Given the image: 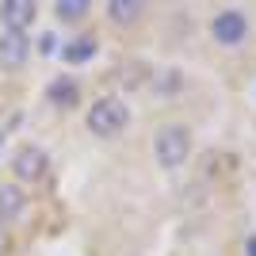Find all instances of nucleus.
<instances>
[{
	"mask_svg": "<svg viewBox=\"0 0 256 256\" xmlns=\"http://www.w3.org/2000/svg\"><path fill=\"white\" fill-rule=\"evenodd\" d=\"M42 54H54V34H42Z\"/></svg>",
	"mask_w": 256,
	"mask_h": 256,
	"instance_id": "nucleus-13",
	"label": "nucleus"
},
{
	"mask_svg": "<svg viewBox=\"0 0 256 256\" xmlns=\"http://www.w3.org/2000/svg\"><path fill=\"white\" fill-rule=\"evenodd\" d=\"M153 153H157V164L160 168H184V160L192 157V134L188 126L172 122V126H160L157 130V142H153Z\"/></svg>",
	"mask_w": 256,
	"mask_h": 256,
	"instance_id": "nucleus-2",
	"label": "nucleus"
},
{
	"mask_svg": "<svg viewBox=\"0 0 256 256\" xmlns=\"http://www.w3.org/2000/svg\"><path fill=\"white\" fill-rule=\"evenodd\" d=\"M54 12H58V20H62V23H76V20H84V16H88V4H84V0H58Z\"/></svg>",
	"mask_w": 256,
	"mask_h": 256,
	"instance_id": "nucleus-11",
	"label": "nucleus"
},
{
	"mask_svg": "<svg viewBox=\"0 0 256 256\" xmlns=\"http://www.w3.org/2000/svg\"><path fill=\"white\" fill-rule=\"evenodd\" d=\"M46 153L38 150V146H20L16 150V157H12V172H16V180L23 184H38L46 176Z\"/></svg>",
	"mask_w": 256,
	"mask_h": 256,
	"instance_id": "nucleus-4",
	"label": "nucleus"
},
{
	"mask_svg": "<svg viewBox=\"0 0 256 256\" xmlns=\"http://www.w3.org/2000/svg\"><path fill=\"white\" fill-rule=\"evenodd\" d=\"M142 12H146V4H138V0H107V20L115 27H134Z\"/></svg>",
	"mask_w": 256,
	"mask_h": 256,
	"instance_id": "nucleus-8",
	"label": "nucleus"
},
{
	"mask_svg": "<svg viewBox=\"0 0 256 256\" xmlns=\"http://www.w3.org/2000/svg\"><path fill=\"white\" fill-rule=\"evenodd\" d=\"M62 58H65V65H84V62H92V58H96V38H92V34H80V38H73V42H65Z\"/></svg>",
	"mask_w": 256,
	"mask_h": 256,
	"instance_id": "nucleus-10",
	"label": "nucleus"
},
{
	"mask_svg": "<svg viewBox=\"0 0 256 256\" xmlns=\"http://www.w3.org/2000/svg\"><path fill=\"white\" fill-rule=\"evenodd\" d=\"M27 54H31L27 34H16V31L0 34V65H4V69H20V65L27 62Z\"/></svg>",
	"mask_w": 256,
	"mask_h": 256,
	"instance_id": "nucleus-6",
	"label": "nucleus"
},
{
	"mask_svg": "<svg viewBox=\"0 0 256 256\" xmlns=\"http://www.w3.org/2000/svg\"><path fill=\"white\" fill-rule=\"evenodd\" d=\"M84 122H88V130H92L96 138H115V134L126 130L130 111H126V104H122L118 96H100L96 104L88 107Z\"/></svg>",
	"mask_w": 256,
	"mask_h": 256,
	"instance_id": "nucleus-1",
	"label": "nucleus"
},
{
	"mask_svg": "<svg viewBox=\"0 0 256 256\" xmlns=\"http://www.w3.org/2000/svg\"><path fill=\"white\" fill-rule=\"evenodd\" d=\"M8 252V230H4V226H0V256Z\"/></svg>",
	"mask_w": 256,
	"mask_h": 256,
	"instance_id": "nucleus-12",
	"label": "nucleus"
},
{
	"mask_svg": "<svg viewBox=\"0 0 256 256\" xmlns=\"http://www.w3.org/2000/svg\"><path fill=\"white\" fill-rule=\"evenodd\" d=\"M23 206H27V199H23L20 184H0V226L12 222V218H20Z\"/></svg>",
	"mask_w": 256,
	"mask_h": 256,
	"instance_id": "nucleus-9",
	"label": "nucleus"
},
{
	"mask_svg": "<svg viewBox=\"0 0 256 256\" xmlns=\"http://www.w3.org/2000/svg\"><path fill=\"white\" fill-rule=\"evenodd\" d=\"M46 100H50L54 107H62V111H69V107L80 104V84H76L73 76H58L50 88H46Z\"/></svg>",
	"mask_w": 256,
	"mask_h": 256,
	"instance_id": "nucleus-7",
	"label": "nucleus"
},
{
	"mask_svg": "<svg viewBox=\"0 0 256 256\" xmlns=\"http://www.w3.org/2000/svg\"><path fill=\"white\" fill-rule=\"evenodd\" d=\"M248 256H256V237H248Z\"/></svg>",
	"mask_w": 256,
	"mask_h": 256,
	"instance_id": "nucleus-14",
	"label": "nucleus"
},
{
	"mask_svg": "<svg viewBox=\"0 0 256 256\" xmlns=\"http://www.w3.org/2000/svg\"><path fill=\"white\" fill-rule=\"evenodd\" d=\"M0 146H4V134H0Z\"/></svg>",
	"mask_w": 256,
	"mask_h": 256,
	"instance_id": "nucleus-15",
	"label": "nucleus"
},
{
	"mask_svg": "<svg viewBox=\"0 0 256 256\" xmlns=\"http://www.w3.org/2000/svg\"><path fill=\"white\" fill-rule=\"evenodd\" d=\"M210 34H214V42L218 46H241L248 38V20H245V12H237V8H226L218 12L210 20Z\"/></svg>",
	"mask_w": 256,
	"mask_h": 256,
	"instance_id": "nucleus-3",
	"label": "nucleus"
},
{
	"mask_svg": "<svg viewBox=\"0 0 256 256\" xmlns=\"http://www.w3.org/2000/svg\"><path fill=\"white\" fill-rule=\"evenodd\" d=\"M31 20H34V0H4V4H0V23H4L8 31L23 34L31 27Z\"/></svg>",
	"mask_w": 256,
	"mask_h": 256,
	"instance_id": "nucleus-5",
	"label": "nucleus"
}]
</instances>
